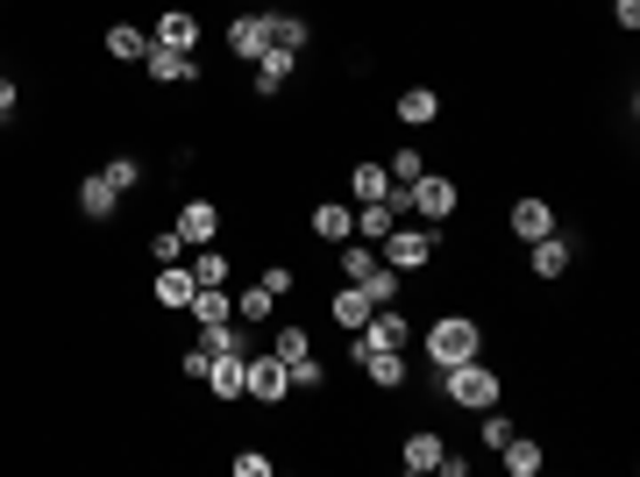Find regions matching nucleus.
<instances>
[{"mask_svg": "<svg viewBox=\"0 0 640 477\" xmlns=\"http://www.w3.org/2000/svg\"><path fill=\"white\" fill-rule=\"evenodd\" d=\"M434 385H441V399L449 407H470V413H484V407H498L506 399V385H498V370L492 364H449V370H434Z\"/></svg>", "mask_w": 640, "mask_h": 477, "instance_id": "f257e3e1", "label": "nucleus"}, {"mask_svg": "<svg viewBox=\"0 0 640 477\" xmlns=\"http://www.w3.org/2000/svg\"><path fill=\"white\" fill-rule=\"evenodd\" d=\"M477 350H484V328L470 321V314H441L434 328H427V364H434V370H449V364H470Z\"/></svg>", "mask_w": 640, "mask_h": 477, "instance_id": "f03ea898", "label": "nucleus"}, {"mask_svg": "<svg viewBox=\"0 0 640 477\" xmlns=\"http://www.w3.org/2000/svg\"><path fill=\"white\" fill-rule=\"evenodd\" d=\"M285 392H293V370H285V356H271V350H250V356H242V399L285 407Z\"/></svg>", "mask_w": 640, "mask_h": 477, "instance_id": "7ed1b4c3", "label": "nucleus"}, {"mask_svg": "<svg viewBox=\"0 0 640 477\" xmlns=\"http://www.w3.org/2000/svg\"><path fill=\"white\" fill-rule=\"evenodd\" d=\"M434 249H441L434 229H391L385 243H377V257H385L391 271H420V264H434Z\"/></svg>", "mask_w": 640, "mask_h": 477, "instance_id": "20e7f679", "label": "nucleus"}, {"mask_svg": "<svg viewBox=\"0 0 640 477\" xmlns=\"http://www.w3.org/2000/svg\"><path fill=\"white\" fill-rule=\"evenodd\" d=\"M406 207H413L420 221H449V214H455V178H441V171H420L413 186H406Z\"/></svg>", "mask_w": 640, "mask_h": 477, "instance_id": "39448f33", "label": "nucleus"}, {"mask_svg": "<svg viewBox=\"0 0 640 477\" xmlns=\"http://www.w3.org/2000/svg\"><path fill=\"white\" fill-rule=\"evenodd\" d=\"M242 356H250V342H242V350H213L207 356V378L200 385H207L213 399H242Z\"/></svg>", "mask_w": 640, "mask_h": 477, "instance_id": "423d86ee", "label": "nucleus"}, {"mask_svg": "<svg viewBox=\"0 0 640 477\" xmlns=\"http://www.w3.org/2000/svg\"><path fill=\"white\" fill-rule=\"evenodd\" d=\"M143 71H150L157 86H192V79H200V57H192V51H157V43H150Z\"/></svg>", "mask_w": 640, "mask_h": 477, "instance_id": "0eeeda50", "label": "nucleus"}, {"mask_svg": "<svg viewBox=\"0 0 640 477\" xmlns=\"http://www.w3.org/2000/svg\"><path fill=\"white\" fill-rule=\"evenodd\" d=\"M178 235H186V249H207L213 235H221V207H213V200H186V207H178Z\"/></svg>", "mask_w": 640, "mask_h": 477, "instance_id": "6e6552de", "label": "nucleus"}, {"mask_svg": "<svg viewBox=\"0 0 640 477\" xmlns=\"http://www.w3.org/2000/svg\"><path fill=\"white\" fill-rule=\"evenodd\" d=\"M150 43H157V51H192V43H200V14L164 8V14H157V29H150Z\"/></svg>", "mask_w": 640, "mask_h": 477, "instance_id": "1a4fd4ad", "label": "nucleus"}, {"mask_svg": "<svg viewBox=\"0 0 640 477\" xmlns=\"http://www.w3.org/2000/svg\"><path fill=\"white\" fill-rule=\"evenodd\" d=\"M228 51H235L242 65H256V57L271 51V22L264 14H235V22H228Z\"/></svg>", "mask_w": 640, "mask_h": 477, "instance_id": "9d476101", "label": "nucleus"}, {"mask_svg": "<svg viewBox=\"0 0 640 477\" xmlns=\"http://www.w3.org/2000/svg\"><path fill=\"white\" fill-rule=\"evenodd\" d=\"M150 292H157V307H164V314H186V307H192V292H200V278H192L186 264H164Z\"/></svg>", "mask_w": 640, "mask_h": 477, "instance_id": "9b49d317", "label": "nucleus"}, {"mask_svg": "<svg viewBox=\"0 0 640 477\" xmlns=\"http://www.w3.org/2000/svg\"><path fill=\"white\" fill-rule=\"evenodd\" d=\"M441 450H449V442H441L434 428H413V435L399 442V470H413V477H427V470L441 464Z\"/></svg>", "mask_w": 640, "mask_h": 477, "instance_id": "f8f14e48", "label": "nucleus"}, {"mask_svg": "<svg viewBox=\"0 0 640 477\" xmlns=\"http://www.w3.org/2000/svg\"><path fill=\"white\" fill-rule=\"evenodd\" d=\"M555 235V207L548 200H512V243H541Z\"/></svg>", "mask_w": 640, "mask_h": 477, "instance_id": "ddd939ff", "label": "nucleus"}, {"mask_svg": "<svg viewBox=\"0 0 640 477\" xmlns=\"http://www.w3.org/2000/svg\"><path fill=\"white\" fill-rule=\"evenodd\" d=\"M328 314H334V328H349V335H356V328L377 314V300H371V292L356 286V278H349V286H342V292H334V300H328Z\"/></svg>", "mask_w": 640, "mask_h": 477, "instance_id": "4468645a", "label": "nucleus"}, {"mask_svg": "<svg viewBox=\"0 0 640 477\" xmlns=\"http://www.w3.org/2000/svg\"><path fill=\"white\" fill-rule=\"evenodd\" d=\"M313 235H320V243H334V249H342L349 235H356V207H342V200H320V207H313Z\"/></svg>", "mask_w": 640, "mask_h": 477, "instance_id": "2eb2a0df", "label": "nucleus"}, {"mask_svg": "<svg viewBox=\"0 0 640 477\" xmlns=\"http://www.w3.org/2000/svg\"><path fill=\"white\" fill-rule=\"evenodd\" d=\"M293 65H299V51H264L256 57V100H278L285 79H293Z\"/></svg>", "mask_w": 640, "mask_h": 477, "instance_id": "dca6fc26", "label": "nucleus"}, {"mask_svg": "<svg viewBox=\"0 0 640 477\" xmlns=\"http://www.w3.org/2000/svg\"><path fill=\"white\" fill-rule=\"evenodd\" d=\"M533 249V278H562V271H570V257H576V243H570V235H541V243H527Z\"/></svg>", "mask_w": 640, "mask_h": 477, "instance_id": "f3484780", "label": "nucleus"}, {"mask_svg": "<svg viewBox=\"0 0 640 477\" xmlns=\"http://www.w3.org/2000/svg\"><path fill=\"white\" fill-rule=\"evenodd\" d=\"M107 57H114V65H143V57H150V29L114 22V29H107Z\"/></svg>", "mask_w": 640, "mask_h": 477, "instance_id": "a211bd4d", "label": "nucleus"}, {"mask_svg": "<svg viewBox=\"0 0 640 477\" xmlns=\"http://www.w3.org/2000/svg\"><path fill=\"white\" fill-rule=\"evenodd\" d=\"M399 122H406V129L441 122V93H434V86H406V93H399Z\"/></svg>", "mask_w": 640, "mask_h": 477, "instance_id": "6ab92c4d", "label": "nucleus"}, {"mask_svg": "<svg viewBox=\"0 0 640 477\" xmlns=\"http://www.w3.org/2000/svg\"><path fill=\"white\" fill-rule=\"evenodd\" d=\"M114 207H121V192L107 186V171H93V178L79 186V214H86V221H114Z\"/></svg>", "mask_w": 640, "mask_h": 477, "instance_id": "aec40b11", "label": "nucleus"}, {"mask_svg": "<svg viewBox=\"0 0 640 477\" xmlns=\"http://www.w3.org/2000/svg\"><path fill=\"white\" fill-rule=\"evenodd\" d=\"M391 229H399V207H391V200H363L356 207V235H363V243H385Z\"/></svg>", "mask_w": 640, "mask_h": 477, "instance_id": "412c9836", "label": "nucleus"}, {"mask_svg": "<svg viewBox=\"0 0 640 477\" xmlns=\"http://www.w3.org/2000/svg\"><path fill=\"white\" fill-rule=\"evenodd\" d=\"M498 456H506V470H512V477H541V464H548V450H541L533 435H512Z\"/></svg>", "mask_w": 640, "mask_h": 477, "instance_id": "4be33fe9", "label": "nucleus"}, {"mask_svg": "<svg viewBox=\"0 0 640 477\" xmlns=\"http://www.w3.org/2000/svg\"><path fill=\"white\" fill-rule=\"evenodd\" d=\"M363 370H371L377 392H399V385H406V356L399 350H371V356H363Z\"/></svg>", "mask_w": 640, "mask_h": 477, "instance_id": "5701e85b", "label": "nucleus"}, {"mask_svg": "<svg viewBox=\"0 0 640 477\" xmlns=\"http://www.w3.org/2000/svg\"><path fill=\"white\" fill-rule=\"evenodd\" d=\"M264 22H271V51H307V36H313L307 14H264Z\"/></svg>", "mask_w": 640, "mask_h": 477, "instance_id": "b1692460", "label": "nucleus"}, {"mask_svg": "<svg viewBox=\"0 0 640 477\" xmlns=\"http://www.w3.org/2000/svg\"><path fill=\"white\" fill-rule=\"evenodd\" d=\"M349 192H356V207H363V200H391L385 164H356V171H349Z\"/></svg>", "mask_w": 640, "mask_h": 477, "instance_id": "393cba45", "label": "nucleus"}, {"mask_svg": "<svg viewBox=\"0 0 640 477\" xmlns=\"http://www.w3.org/2000/svg\"><path fill=\"white\" fill-rule=\"evenodd\" d=\"M377 264H385V257H377V243H363V235H349V243H342V278H371Z\"/></svg>", "mask_w": 640, "mask_h": 477, "instance_id": "a878e982", "label": "nucleus"}, {"mask_svg": "<svg viewBox=\"0 0 640 477\" xmlns=\"http://www.w3.org/2000/svg\"><path fill=\"white\" fill-rule=\"evenodd\" d=\"M271 307H278V300H271V292H264V286H242V292H235V321H242V328H256V321H271Z\"/></svg>", "mask_w": 640, "mask_h": 477, "instance_id": "bb28decb", "label": "nucleus"}, {"mask_svg": "<svg viewBox=\"0 0 640 477\" xmlns=\"http://www.w3.org/2000/svg\"><path fill=\"white\" fill-rule=\"evenodd\" d=\"M271 356L299 364V356H313V335H307V328H278V335H271Z\"/></svg>", "mask_w": 640, "mask_h": 477, "instance_id": "cd10ccee", "label": "nucleus"}, {"mask_svg": "<svg viewBox=\"0 0 640 477\" xmlns=\"http://www.w3.org/2000/svg\"><path fill=\"white\" fill-rule=\"evenodd\" d=\"M356 286H363V292H371V300H377V307H391V300H399V271H391V264H377V271H371V278H356Z\"/></svg>", "mask_w": 640, "mask_h": 477, "instance_id": "c85d7f7f", "label": "nucleus"}, {"mask_svg": "<svg viewBox=\"0 0 640 477\" xmlns=\"http://www.w3.org/2000/svg\"><path fill=\"white\" fill-rule=\"evenodd\" d=\"M192 278H200V286H228V257H221V249H200V257H192Z\"/></svg>", "mask_w": 640, "mask_h": 477, "instance_id": "c756f323", "label": "nucleus"}, {"mask_svg": "<svg viewBox=\"0 0 640 477\" xmlns=\"http://www.w3.org/2000/svg\"><path fill=\"white\" fill-rule=\"evenodd\" d=\"M285 370H293V392H320V385H328L320 356H299V364H285Z\"/></svg>", "mask_w": 640, "mask_h": 477, "instance_id": "7c9ffc66", "label": "nucleus"}, {"mask_svg": "<svg viewBox=\"0 0 640 477\" xmlns=\"http://www.w3.org/2000/svg\"><path fill=\"white\" fill-rule=\"evenodd\" d=\"M150 257H157V264H178V257H186V235H178V229H157V235H150Z\"/></svg>", "mask_w": 640, "mask_h": 477, "instance_id": "2f4dec72", "label": "nucleus"}, {"mask_svg": "<svg viewBox=\"0 0 640 477\" xmlns=\"http://www.w3.org/2000/svg\"><path fill=\"white\" fill-rule=\"evenodd\" d=\"M506 442H512V421H506V413H492V407H484V450H506Z\"/></svg>", "mask_w": 640, "mask_h": 477, "instance_id": "473e14b6", "label": "nucleus"}, {"mask_svg": "<svg viewBox=\"0 0 640 477\" xmlns=\"http://www.w3.org/2000/svg\"><path fill=\"white\" fill-rule=\"evenodd\" d=\"M135 178H143V164H135V157H114V164H107V186H114V192H129Z\"/></svg>", "mask_w": 640, "mask_h": 477, "instance_id": "72a5a7b5", "label": "nucleus"}, {"mask_svg": "<svg viewBox=\"0 0 640 477\" xmlns=\"http://www.w3.org/2000/svg\"><path fill=\"white\" fill-rule=\"evenodd\" d=\"M256 286H264V292H271V300H285V292H293V264H271V271H264V278H256Z\"/></svg>", "mask_w": 640, "mask_h": 477, "instance_id": "f704fd0d", "label": "nucleus"}, {"mask_svg": "<svg viewBox=\"0 0 640 477\" xmlns=\"http://www.w3.org/2000/svg\"><path fill=\"white\" fill-rule=\"evenodd\" d=\"M271 470H278V464H271L264 450H242V456H235V477H271Z\"/></svg>", "mask_w": 640, "mask_h": 477, "instance_id": "c9c22d12", "label": "nucleus"}, {"mask_svg": "<svg viewBox=\"0 0 640 477\" xmlns=\"http://www.w3.org/2000/svg\"><path fill=\"white\" fill-rule=\"evenodd\" d=\"M613 22H619V29H627V36H633V29H640V0H613Z\"/></svg>", "mask_w": 640, "mask_h": 477, "instance_id": "e433bc0d", "label": "nucleus"}, {"mask_svg": "<svg viewBox=\"0 0 640 477\" xmlns=\"http://www.w3.org/2000/svg\"><path fill=\"white\" fill-rule=\"evenodd\" d=\"M178 370H186V378H192V385H200V378H207V350H200V342H192V350H186V364H178Z\"/></svg>", "mask_w": 640, "mask_h": 477, "instance_id": "4c0bfd02", "label": "nucleus"}, {"mask_svg": "<svg viewBox=\"0 0 640 477\" xmlns=\"http://www.w3.org/2000/svg\"><path fill=\"white\" fill-rule=\"evenodd\" d=\"M14 100H22V86H14L8 71H0V122H8V114H14Z\"/></svg>", "mask_w": 640, "mask_h": 477, "instance_id": "58836bf2", "label": "nucleus"}]
</instances>
